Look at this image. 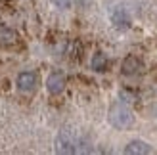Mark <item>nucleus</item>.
<instances>
[{
	"instance_id": "obj_1",
	"label": "nucleus",
	"mask_w": 157,
	"mask_h": 155,
	"mask_svg": "<svg viewBox=\"0 0 157 155\" xmlns=\"http://www.w3.org/2000/svg\"><path fill=\"white\" fill-rule=\"evenodd\" d=\"M88 146L84 140L77 138V134L71 128H61L56 136V151L58 153H88L90 149L84 148Z\"/></svg>"
},
{
	"instance_id": "obj_2",
	"label": "nucleus",
	"mask_w": 157,
	"mask_h": 155,
	"mask_svg": "<svg viewBox=\"0 0 157 155\" xmlns=\"http://www.w3.org/2000/svg\"><path fill=\"white\" fill-rule=\"evenodd\" d=\"M107 119L111 123V127H115L117 130H127V128L132 127V123H134V115H132V111L124 104L117 102L109 107Z\"/></svg>"
},
{
	"instance_id": "obj_8",
	"label": "nucleus",
	"mask_w": 157,
	"mask_h": 155,
	"mask_svg": "<svg viewBox=\"0 0 157 155\" xmlns=\"http://www.w3.org/2000/svg\"><path fill=\"white\" fill-rule=\"evenodd\" d=\"M90 65H92V69L94 71H98V73H101V71H107V65H109V61H107V56L104 52H96L92 56V59H90Z\"/></svg>"
},
{
	"instance_id": "obj_5",
	"label": "nucleus",
	"mask_w": 157,
	"mask_h": 155,
	"mask_svg": "<svg viewBox=\"0 0 157 155\" xmlns=\"http://www.w3.org/2000/svg\"><path fill=\"white\" fill-rule=\"evenodd\" d=\"M124 153L127 155H147V153H153V148L144 140H132L127 144Z\"/></svg>"
},
{
	"instance_id": "obj_6",
	"label": "nucleus",
	"mask_w": 157,
	"mask_h": 155,
	"mask_svg": "<svg viewBox=\"0 0 157 155\" xmlns=\"http://www.w3.org/2000/svg\"><path fill=\"white\" fill-rule=\"evenodd\" d=\"M111 21L117 29H128L130 27V17L127 15L124 8H115V10H111Z\"/></svg>"
},
{
	"instance_id": "obj_9",
	"label": "nucleus",
	"mask_w": 157,
	"mask_h": 155,
	"mask_svg": "<svg viewBox=\"0 0 157 155\" xmlns=\"http://www.w3.org/2000/svg\"><path fill=\"white\" fill-rule=\"evenodd\" d=\"M15 40H17V35H15L13 31H10V29L0 31V42H4V44H13Z\"/></svg>"
},
{
	"instance_id": "obj_4",
	"label": "nucleus",
	"mask_w": 157,
	"mask_h": 155,
	"mask_svg": "<svg viewBox=\"0 0 157 155\" xmlns=\"http://www.w3.org/2000/svg\"><path fill=\"white\" fill-rule=\"evenodd\" d=\"M65 84H67V81H65L63 73H52L48 79H46V90H48L52 96H58L65 90Z\"/></svg>"
},
{
	"instance_id": "obj_7",
	"label": "nucleus",
	"mask_w": 157,
	"mask_h": 155,
	"mask_svg": "<svg viewBox=\"0 0 157 155\" xmlns=\"http://www.w3.org/2000/svg\"><path fill=\"white\" fill-rule=\"evenodd\" d=\"M140 69H142V63H140V59H138L136 56H128V58H124L121 71H123V75L132 77V75L140 73Z\"/></svg>"
},
{
	"instance_id": "obj_3",
	"label": "nucleus",
	"mask_w": 157,
	"mask_h": 155,
	"mask_svg": "<svg viewBox=\"0 0 157 155\" xmlns=\"http://www.w3.org/2000/svg\"><path fill=\"white\" fill-rule=\"evenodd\" d=\"M15 84H17L19 92H33L36 88V84H38V77H36L35 71H23V73L17 75Z\"/></svg>"
},
{
	"instance_id": "obj_10",
	"label": "nucleus",
	"mask_w": 157,
	"mask_h": 155,
	"mask_svg": "<svg viewBox=\"0 0 157 155\" xmlns=\"http://www.w3.org/2000/svg\"><path fill=\"white\" fill-rule=\"evenodd\" d=\"M50 2L59 10H69L71 8V0H50Z\"/></svg>"
}]
</instances>
